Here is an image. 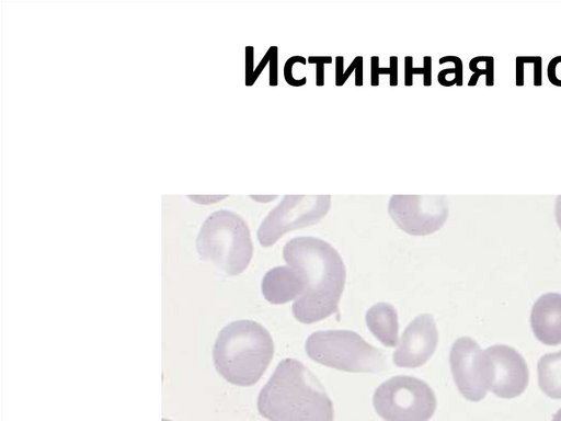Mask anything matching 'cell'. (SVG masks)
<instances>
[{
  "mask_svg": "<svg viewBox=\"0 0 561 421\" xmlns=\"http://www.w3.org/2000/svg\"><path fill=\"white\" fill-rule=\"evenodd\" d=\"M289 266L304 271L307 287L293 305L294 317L313 323L337 312L346 280V269L329 242L317 237H295L283 248Z\"/></svg>",
  "mask_w": 561,
  "mask_h": 421,
  "instance_id": "obj_1",
  "label": "cell"
},
{
  "mask_svg": "<svg viewBox=\"0 0 561 421\" xmlns=\"http://www.w3.org/2000/svg\"><path fill=\"white\" fill-rule=\"evenodd\" d=\"M261 416L270 421H333L331 399L320 380L295 359L279 362L257 398Z\"/></svg>",
  "mask_w": 561,
  "mask_h": 421,
  "instance_id": "obj_2",
  "label": "cell"
},
{
  "mask_svg": "<svg viewBox=\"0 0 561 421\" xmlns=\"http://www.w3.org/2000/svg\"><path fill=\"white\" fill-rule=\"evenodd\" d=\"M273 354V339L262 325L253 320H237L218 333L213 361L226 380L245 387L262 377Z\"/></svg>",
  "mask_w": 561,
  "mask_h": 421,
  "instance_id": "obj_3",
  "label": "cell"
},
{
  "mask_svg": "<svg viewBox=\"0 0 561 421\" xmlns=\"http://www.w3.org/2000/svg\"><path fill=\"white\" fill-rule=\"evenodd\" d=\"M199 257L228 275H238L249 265L253 244L244 219L228 209L207 217L196 239Z\"/></svg>",
  "mask_w": 561,
  "mask_h": 421,
  "instance_id": "obj_4",
  "label": "cell"
},
{
  "mask_svg": "<svg viewBox=\"0 0 561 421\" xmlns=\"http://www.w3.org/2000/svg\"><path fill=\"white\" fill-rule=\"evenodd\" d=\"M307 355L317 363L351 373L387 369L386 355L351 330H320L306 341Z\"/></svg>",
  "mask_w": 561,
  "mask_h": 421,
  "instance_id": "obj_5",
  "label": "cell"
},
{
  "mask_svg": "<svg viewBox=\"0 0 561 421\" xmlns=\"http://www.w3.org/2000/svg\"><path fill=\"white\" fill-rule=\"evenodd\" d=\"M373 403L385 421H428L436 410V397L428 384L407 375L380 384Z\"/></svg>",
  "mask_w": 561,
  "mask_h": 421,
  "instance_id": "obj_6",
  "label": "cell"
},
{
  "mask_svg": "<svg viewBox=\"0 0 561 421\" xmlns=\"http://www.w3.org/2000/svg\"><path fill=\"white\" fill-rule=\"evenodd\" d=\"M330 207V195H285L261 223L259 242L271 247L285 234L319 223Z\"/></svg>",
  "mask_w": 561,
  "mask_h": 421,
  "instance_id": "obj_7",
  "label": "cell"
},
{
  "mask_svg": "<svg viewBox=\"0 0 561 421\" xmlns=\"http://www.w3.org/2000/svg\"><path fill=\"white\" fill-rule=\"evenodd\" d=\"M388 213L394 224L412 236H427L439 230L448 217L445 195H392Z\"/></svg>",
  "mask_w": 561,
  "mask_h": 421,
  "instance_id": "obj_8",
  "label": "cell"
},
{
  "mask_svg": "<svg viewBox=\"0 0 561 421\" xmlns=\"http://www.w3.org/2000/svg\"><path fill=\"white\" fill-rule=\"evenodd\" d=\"M488 388L497 397L511 399L522 395L529 380L524 357L512 346L495 344L483 350Z\"/></svg>",
  "mask_w": 561,
  "mask_h": 421,
  "instance_id": "obj_9",
  "label": "cell"
},
{
  "mask_svg": "<svg viewBox=\"0 0 561 421\" xmlns=\"http://www.w3.org/2000/svg\"><path fill=\"white\" fill-rule=\"evenodd\" d=\"M449 364L459 392L470 401L482 400L489 388L479 344L469 337L458 338L451 345Z\"/></svg>",
  "mask_w": 561,
  "mask_h": 421,
  "instance_id": "obj_10",
  "label": "cell"
},
{
  "mask_svg": "<svg viewBox=\"0 0 561 421\" xmlns=\"http://www.w3.org/2000/svg\"><path fill=\"white\" fill-rule=\"evenodd\" d=\"M437 342L438 332L433 316L421 314L403 331L393 353V363L399 367H420L434 354Z\"/></svg>",
  "mask_w": 561,
  "mask_h": 421,
  "instance_id": "obj_11",
  "label": "cell"
},
{
  "mask_svg": "<svg viewBox=\"0 0 561 421\" xmlns=\"http://www.w3.org/2000/svg\"><path fill=\"white\" fill-rule=\"evenodd\" d=\"M307 287L304 271L293 266H275L262 280V294L271 304H285L299 298Z\"/></svg>",
  "mask_w": 561,
  "mask_h": 421,
  "instance_id": "obj_12",
  "label": "cell"
},
{
  "mask_svg": "<svg viewBox=\"0 0 561 421\" xmlns=\"http://www.w3.org/2000/svg\"><path fill=\"white\" fill-rule=\"evenodd\" d=\"M530 326L538 341L547 345L561 343V294L547 293L533 305Z\"/></svg>",
  "mask_w": 561,
  "mask_h": 421,
  "instance_id": "obj_13",
  "label": "cell"
},
{
  "mask_svg": "<svg viewBox=\"0 0 561 421\" xmlns=\"http://www.w3.org/2000/svg\"><path fill=\"white\" fill-rule=\"evenodd\" d=\"M369 331L386 346L398 344V314L388 303H377L371 306L365 316Z\"/></svg>",
  "mask_w": 561,
  "mask_h": 421,
  "instance_id": "obj_14",
  "label": "cell"
},
{
  "mask_svg": "<svg viewBox=\"0 0 561 421\" xmlns=\"http://www.w3.org/2000/svg\"><path fill=\"white\" fill-rule=\"evenodd\" d=\"M537 368L540 389L552 399H561V351L542 355Z\"/></svg>",
  "mask_w": 561,
  "mask_h": 421,
  "instance_id": "obj_15",
  "label": "cell"
},
{
  "mask_svg": "<svg viewBox=\"0 0 561 421\" xmlns=\"http://www.w3.org/2000/svg\"><path fill=\"white\" fill-rule=\"evenodd\" d=\"M469 69L472 75L468 86H476L480 76H485V86L494 84V58L492 56H476L469 61Z\"/></svg>",
  "mask_w": 561,
  "mask_h": 421,
  "instance_id": "obj_16",
  "label": "cell"
},
{
  "mask_svg": "<svg viewBox=\"0 0 561 421\" xmlns=\"http://www.w3.org/2000/svg\"><path fill=\"white\" fill-rule=\"evenodd\" d=\"M438 62L440 65L446 62L454 64L453 68H446L438 72L437 80L444 87L462 86L463 78V64L462 60L458 56H444L440 57Z\"/></svg>",
  "mask_w": 561,
  "mask_h": 421,
  "instance_id": "obj_17",
  "label": "cell"
},
{
  "mask_svg": "<svg viewBox=\"0 0 561 421\" xmlns=\"http://www.w3.org/2000/svg\"><path fill=\"white\" fill-rule=\"evenodd\" d=\"M253 57H254L253 47L248 46L245 48V83H247V86H252L256 81V79L259 78V76L261 75L263 69L267 66V64L270 62V57H271V49L270 48L267 49V52L265 53V55L263 56V58L261 59V61L259 62L256 68H253Z\"/></svg>",
  "mask_w": 561,
  "mask_h": 421,
  "instance_id": "obj_18",
  "label": "cell"
},
{
  "mask_svg": "<svg viewBox=\"0 0 561 421\" xmlns=\"http://www.w3.org/2000/svg\"><path fill=\"white\" fill-rule=\"evenodd\" d=\"M295 64L306 65L307 64V59L305 57L300 56V55H295V56L289 57L285 61V65H284V78H285V81L289 86H291V87H301V86L306 84L307 78L306 77H304L301 79L294 78L293 68H294Z\"/></svg>",
  "mask_w": 561,
  "mask_h": 421,
  "instance_id": "obj_19",
  "label": "cell"
},
{
  "mask_svg": "<svg viewBox=\"0 0 561 421\" xmlns=\"http://www.w3.org/2000/svg\"><path fill=\"white\" fill-rule=\"evenodd\" d=\"M307 62L316 65V84H324V65L332 62L331 56H309Z\"/></svg>",
  "mask_w": 561,
  "mask_h": 421,
  "instance_id": "obj_20",
  "label": "cell"
},
{
  "mask_svg": "<svg viewBox=\"0 0 561 421\" xmlns=\"http://www.w3.org/2000/svg\"><path fill=\"white\" fill-rule=\"evenodd\" d=\"M547 78L556 87H561V55L550 59L547 66Z\"/></svg>",
  "mask_w": 561,
  "mask_h": 421,
  "instance_id": "obj_21",
  "label": "cell"
},
{
  "mask_svg": "<svg viewBox=\"0 0 561 421\" xmlns=\"http://www.w3.org/2000/svg\"><path fill=\"white\" fill-rule=\"evenodd\" d=\"M271 57H270V71H268V83L270 86H277L278 84V47L277 46H271Z\"/></svg>",
  "mask_w": 561,
  "mask_h": 421,
  "instance_id": "obj_22",
  "label": "cell"
},
{
  "mask_svg": "<svg viewBox=\"0 0 561 421\" xmlns=\"http://www.w3.org/2000/svg\"><path fill=\"white\" fill-rule=\"evenodd\" d=\"M380 75H390L389 67H380L379 66V57L371 56L370 57V84L378 86L379 84V76Z\"/></svg>",
  "mask_w": 561,
  "mask_h": 421,
  "instance_id": "obj_23",
  "label": "cell"
},
{
  "mask_svg": "<svg viewBox=\"0 0 561 421\" xmlns=\"http://www.w3.org/2000/svg\"><path fill=\"white\" fill-rule=\"evenodd\" d=\"M423 67H414L413 66V57L405 56L404 57V84L412 86L413 84V75H423Z\"/></svg>",
  "mask_w": 561,
  "mask_h": 421,
  "instance_id": "obj_24",
  "label": "cell"
},
{
  "mask_svg": "<svg viewBox=\"0 0 561 421\" xmlns=\"http://www.w3.org/2000/svg\"><path fill=\"white\" fill-rule=\"evenodd\" d=\"M347 79L345 78V69H344V57L336 56L335 57V86L342 87Z\"/></svg>",
  "mask_w": 561,
  "mask_h": 421,
  "instance_id": "obj_25",
  "label": "cell"
},
{
  "mask_svg": "<svg viewBox=\"0 0 561 421\" xmlns=\"http://www.w3.org/2000/svg\"><path fill=\"white\" fill-rule=\"evenodd\" d=\"M389 68H390L389 84L390 86H398L399 61H398V57L397 56H390L389 57Z\"/></svg>",
  "mask_w": 561,
  "mask_h": 421,
  "instance_id": "obj_26",
  "label": "cell"
},
{
  "mask_svg": "<svg viewBox=\"0 0 561 421\" xmlns=\"http://www.w3.org/2000/svg\"><path fill=\"white\" fill-rule=\"evenodd\" d=\"M534 81L535 86L542 84V58L540 56H535L534 59Z\"/></svg>",
  "mask_w": 561,
  "mask_h": 421,
  "instance_id": "obj_27",
  "label": "cell"
},
{
  "mask_svg": "<svg viewBox=\"0 0 561 421\" xmlns=\"http://www.w3.org/2000/svg\"><path fill=\"white\" fill-rule=\"evenodd\" d=\"M423 84L424 86H431L432 84V57L431 56H424L423 57Z\"/></svg>",
  "mask_w": 561,
  "mask_h": 421,
  "instance_id": "obj_28",
  "label": "cell"
},
{
  "mask_svg": "<svg viewBox=\"0 0 561 421\" xmlns=\"http://www.w3.org/2000/svg\"><path fill=\"white\" fill-rule=\"evenodd\" d=\"M363 66H364V59L362 56H358V62L355 69V86H363Z\"/></svg>",
  "mask_w": 561,
  "mask_h": 421,
  "instance_id": "obj_29",
  "label": "cell"
},
{
  "mask_svg": "<svg viewBox=\"0 0 561 421\" xmlns=\"http://www.w3.org/2000/svg\"><path fill=\"white\" fill-rule=\"evenodd\" d=\"M554 217H556V221L558 224V227L561 230V195H558L557 198H556Z\"/></svg>",
  "mask_w": 561,
  "mask_h": 421,
  "instance_id": "obj_30",
  "label": "cell"
},
{
  "mask_svg": "<svg viewBox=\"0 0 561 421\" xmlns=\"http://www.w3.org/2000/svg\"><path fill=\"white\" fill-rule=\"evenodd\" d=\"M250 197L260 203H268L276 200L277 195H251Z\"/></svg>",
  "mask_w": 561,
  "mask_h": 421,
  "instance_id": "obj_31",
  "label": "cell"
},
{
  "mask_svg": "<svg viewBox=\"0 0 561 421\" xmlns=\"http://www.w3.org/2000/svg\"><path fill=\"white\" fill-rule=\"evenodd\" d=\"M552 421H561V409L554 413Z\"/></svg>",
  "mask_w": 561,
  "mask_h": 421,
  "instance_id": "obj_32",
  "label": "cell"
}]
</instances>
